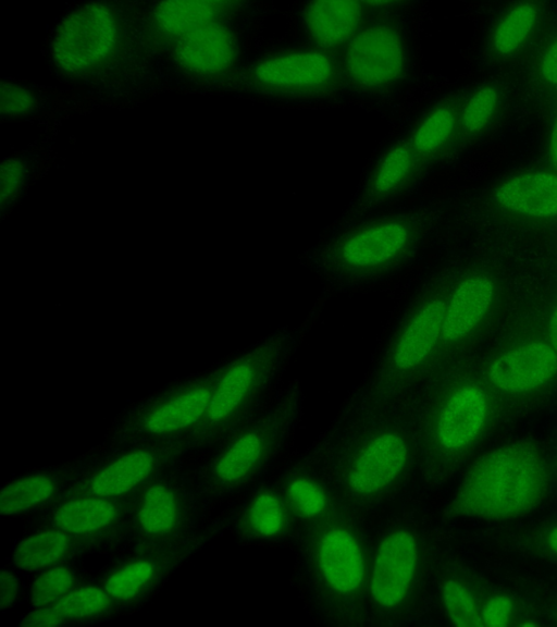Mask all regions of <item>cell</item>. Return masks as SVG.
I'll list each match as a JSON object with an SVG mask.
<instances>
[{
    "instance_id": "cell-1",
    "label": "cell",
    "mask_w": 557,
    "mask_h": 627,
    "mask_svg": "<svg viewBox=\"0 0 557 627\" xmlns=\"http://www.w3.org/2000/svg\"><path fill=\"white\" fill-rule=\"evenodd\" d=\"M305 454L344 507L374 522L418 475L410 398L368 416L335 419Z\"/></svg>"
},
{
    "instance_id": "cell-2",
    "label": "cell",
    "mask_w": 557,
    "mask_h": 627,
    "mask_svg": "<svg viewBox=\"0 0 557 627\" xmlns=\"http://www.w3.org/2000/svg\"><path fill=\"white\" fill-rule=\"evenodd\" d=\"M372 524L338 501L302 522L293 541L292 586L318 624L366 627Z\"/></svg>"
},
{
    "instance_id": "cell-3",
    "label": "cell",
    "mask_w": 557,
    "mask_h": 627,
    "mask_svg": "<svg viewBox=\"0 0 557 627\" xmlns=\"http://www.w3.org/2000/svg\"><path fill=\"white\" fill-rule=\"evenodd\" d=\"M372 524L367 587L370 627L401 626L423 615L438 554L432 530L413 511Z\"/></svg>"
},
{
    "instance_id": "cell-4",
    "label": "cell",
    "mask_w": 557,
    "mask_h": 627,
    "mask_svg": "<svg viewBox=\"0 0 557 627\" xmlns=\"http://www.w3.org/2000/svg\"><path fill=\"white\" fill-rule=\"evenodd\" d=\"M418 443L420 485L436 490L469 462L490 423L492 405L473 380L426 379L409 397Z\"/></svg>"
},
{
    "instance_id": "cell-5",
    "label": "cell",
    "mask_w": 557,
    "mask_h": 627,
    "mask_svg": "<svg viewBox=\"0 0 557 627\" xmlns=\"http://www.w3.org/2000/svg\"><path fill=\"white\" fill-rule=\"evenodd\" d=\"M450 294L437 286L417 292L379 359L346 397L336 420L387 409L409 398L423 384L440 345Z\"/></svg>"
},
{
    "instance_id": "cell-6",
    "label": "cell",
    "mask_w": 557,
    "mask_h": 627,
    "mask_svg": "<svg viewBox=\"0 0 557 627\" xmlns=\"http://www.w3.org/2000/svg\"><path fill=\"white\" fill-rule=\"evenodd\" d=\"M557 483L549 453L513 441L478 456L443 511L445 520H515L534 512Z\"/></svg>"
},
{
    "instance_id": "cell-7",
    "label": "cell",
    "mask_w": 557,
    "mask_h": 627,
    "mask_svg": "<svg viewBox=\"0 0 557 627\" xmlns=\"http://www.w3.org/2000/svg\"><path fill=\"white\" fill-rule=\"evenodd\" d=\"M429 226V217L418 209L372 218L334 235L305 261L330 290L359 288L410 265Z\"/></svg>"
},
{
    "instance_id": "cell-8",
    "label": "cell",
    "mask_w": 557,
    "mask_h": 627,
    "mask_svg": "<svg viewBox=\"0 0 557 627\" xmlns=\"http://www.w3.org/2000/svg\"><path fill=\"white\" fill-rule=\"evenodd\" d=\"M304 409L300 381L280 385L257 414L233 430L210 466L209 488L219 494L231 493L271 470L292 447Z\"/></svg>"
},
{
    "instance_id": "cell-9",
    "label": "cell",
    "mask_w": 557,
    "mask_h": 627,
    "mask_svg": "<svg viewBox=\"0 0 557 627\" xmlns=\"http://www.w3.org/2000/svg\"><path fill=\"white\" fill-rule=\"evenodd\" d=\"M299 330L283 328L219 370L208 410L190 434L213 440L257 414L278 389Z\"/></svg>"
},
{
    "instance_id": "cell-10",
    "label": "cell",
    "mask_w": 557,
    "mask_h": 627,
    "mask_svg": "<svg viewBox=\"0 0 557 627\" xmlns=\"http://www.w3.org/2000/svg\"><path fill=\"white\" fill-rule=\"evenodd\" d=\"M244 79L249 90L272 99H325L347 88L341 61L317 48L267 57Z\"/></svg>"
},
{
    "instance_id": "cell-11",
    "label": "cell",
    "mask_w": 557,
    "mask_h": 627,
    "mask_svg": "<svg viewBox=\"0 0 557 627\" xmlns=\"http://www.w3.org/2000/svg\"><path fill=\"white\" fill-rule=\"evenodd\" d=\"M341 64L347 87L368 94L392 89L409 70L403 30L392 22L362 26L345 47Z\"/></svg>"
},
{
    "instance_id": "cell-12",
    "label": "cell",
    "mask_w": 557,
    "mask_h": 627,
    "mask_svg": "<svg viewBox=\"0 0 557 627\" xmlns=\"http://www.w3.org/2000/svg\"><path fill=\"white\" fill-rule=\"evenodd\" d=\"M115 41L113 15L99 4H89L61 23L53 41V56L60 67L77 73L104 60Z\"/></svg>"
},
{
    "instance_id": "cell-13",
    "label": "cell",
    "mask_w": 557,
    "mask_h": 627,
    "mask_svg": "<svg viewBox=\"0 0 557 627\" xmlns=\"http://www.w3.org/2000/svg\"><path fill=\"white\" fill-rule=\"evenodd\" d=\"M425 170L409 136L399 138L379 158L349 214H366L401 198L418 184Z\"/></svg>"
},
{
    "instance_id": "cell-14",
    "label": "cell",
    "mask_w": 557,
    "mask_h": 627,
    "mask_svg": "<svg viewBox=\"0 0 557 627\" xmlns=\"http://www.w3.org/2000/svg\"><path fill=\"white\" fill-rule=\"evenodd\" d=\"M218 373L175 390L154 402L138 417L132 435L160 439L190 434L208 410Z\"/></svg>"
},
{
    "instance_id": "cell-15",
    "label": "cell",
    "mask_w": 557,
    "mask_h": 627,
    "mask_svg": "<svg viewBox=\"0 0 557 627\" xmlns=\"http://www.w3.org/2000/svg\"><path fill=\"white\" fill-rule=\"evenodd\" d=\"M298 527L274 478L250 494L236 520L238 537L259 544H292Z\"/></svg>"
},
{
    "instance_id": "cell-16",
    "label": "cell",
    "mask_w": 557,
    "mask_h": 627,
    "mask_svg": "<svg viewBox=\"0 0 557 627\" xmlns=\"http://www.w3.org/2000/svg\"><path fill=\"white\" fill-rule=\"evenodd\" d=\"M432 586L442 614L450 625L481 627V604L487 585L470 567L438 551Z\"/></svg>"
},
{
    "instance_id": "cell-17",
    "label": "cell",
    "mask_w": 557,
    "mask_h": 627,
    "mask_svg": "<svg viewBox=\"0 0 557 627\" xmlns=\"http://www.w3.org/2000/svg\"><path fill=\"white\" fill-rule=\"evenodd\" d=\"M557 373V354L544 342H531L496 357L487 368L490 383L508 395L531 394Z\"/></svg>"
},
{
    "instance_id": "cell-18",
    "label": "cell",
    "mask_w": 557,
    "mask_h": 627,
    "mask_svg": "<svg viewBox=\"0 0 557 627\" xmlns=\"http://www.w3.org/2000/svg\"><path fill=\"white\" fill-rule=\"evenodd\" d=\"M165 448H137L104 465L71 489L65 499L92 495L114 499L147 481L172 455Z\"/></svg>"
},
{
    "instance_id": "cell-19",
    "label": "cell",
    "mask_w": 557,
    "mask_h": 627,
    "mask_svg": "<svg viewBox=\"0 0 557 627\" xmlns=\"http://www.w3.org/2000/svg\"><path fill=\"white\" fill-rule=\"evenodd\" d=\"M274 479L299 525L324 516L337 503L305 452L292 458Z\"/></svg>"
},
{
    "instance_id": "cell-20",
    "label": "cell",
    "mask_w": 557,
    "mask_h": 627,
    "mask_svg": "<svg viewBox=\"0 0 557 627\" xmlns=\"http://www.w3.org/2000/svg\"><path fill=\"white\" fill-rule=\"evenodd\" d=\"M364 3L351 0L313 1L302 10V25L317 49L344 48L362 27Z\"/></svg>"
},
{
    "instance_id": "cell-21",
    "label": "cell",
    "mask_w": 557,
    "mask_h": 627,
    "mask_svg": "<svg viewBox=\"0 0 557 627\" xmlns=\"http://www.w3.org/2000/svg\"><path fill=\"white\" fill-rule=\"evenodd\" d=\"M493 295L494 285L485 275H471L459 282L447 302L436 354L471 333L488 310Z\"/></svg>"
},
{
    "instance_id": "cell-22",
    "label": "cell",
    "mask_w": 557,
    "mask_h": 627,
    "mask_svg": "<svg viewBox=\"0 0 557 627\" xmlns=\"http://www.w3.org/2000/svg\"><path fill=\"white\" fill-rule=\"evenodd\" d=\"M176 53L189 70L216 74L228 70L236 58V44L227 27L212 22L182 36Z\"/></svg>"
},
{
    "instance_id": "cell-23",
    "label": "cell",
    "mask_w": 557,
    "mask_h": 627,
    "mask_svg": "<svg viewBox=\"0 0 557 627\" xmlns=\"http://www.w3.org/2000/svg\"><path fill=\"white\" fill-rule=\"evenodd\" d=\"M504 208L532 218L557 216V175L532 172L515 176L495 193Z\"/></svg>"
},
{
    "instance_id": "cell-24",
    "label": "cell",
    "mask_w": 557,
    "mask_h": 627,
    "mask_svg": "<svg viewBox=\"0 0 557 627\" xmlns=\"http://www.w3.org/2000/svg\"><path fill=\"white\" fill-rule=\"evenodd\" d=\"M460 114L455 100L441 101L425 112L408 134L426 168L438 160L451 144L460 127Z\"/></svg>"
},
{
    "instance_id": "cell-25",
    "label": "cell",
    "mask_w": 557,
    "mask_h": 627,
    "mask_svg": "<svg viewBox=\"0 0 557 627\" xmlns=\"http://www.w3.org/2000/svg\"><path fill=\"white\" fill-rule=\"evenodd\" d=\"M120 517V506L113 499L78 495L65 499L54 511L52 521L74 537H86L109 529Z\"/></svg>"
},
{
    "instance_id": "cell-26",
    "label": "cell",
    "mask_w": 557,
    "mask_h": 627,
    "mask_svg": "<svg viewBox=\"0 0 557 627\" xmlns=\"http://www.w3.org/2000/svg\"><path fill=\"white\" fill-rule=\"evenodd\" d=\"M135 522L149 539H164L177 532L183 522V505L176 491L162 482L149 485L141 494Z\"/></svg>"
},
{
    "instance_id": "cell-27",
    "label": "cell",
    "mask_w": 557,
    "mask_h": 627,
    "mask_svg": "<svg viewBox=\"0 0 557 627\" xmlns=\"http://www.w3.org/2000/svg\"><path fill=\"white\" fill-rule=\"evenodd\" d=\"M172 556L144 555L135 557L116 569L106 579L103 589L117 602L135 601L149 592L166 574Z\"/></svg>"
},
{
    "instance_id": "cell-28",
    "label": "cell",
    "mask_w": 557,
    "mask_h": 627,
    "mask_svg": "<svg viewBox=\"0 0 557 627\" xmlns=\"http://www.w3.org/2000/svg\"><path fill=\"white\" fill-rule=\"evenodd\" d=\"M74 540V536L57 528L37 532L16 546L14 564L28 571L47 569L70 554Z\"/></svg>"
},
{
    "instance_id": "cell-29",
    "label": "cell",
    "mask_w": 557,
    "mask_h": 627,
    "mask_svg": "<svg viewBox=\"0 0 557 627\" xmlns=\"http://www.w3.org/2000/svg\"><path fill=\"white\" fill-rule=\"evenodd\" d=\"M502 541L522 556L557 566V516L511 529Z\"/></svg>"
},
{
    "instance_id": "cell-30",
    "label": "cell",
    "mask_w": 557,
    "mask_h": 627,
    "mask_svg": "<svg viewBox=\"0 0 557 627\" xmlns=\"http://www.w3.org/2000/svg\"><path fill=\"white\" fill-rule=\"evenodd\" d=\"M58 479L50 474H35L7 484L1 492V514L16 515L46 503L58 490Z\"/></svg>"
},
{
    "instance_id": "cell-31",
    "label": "cell",
    "mask_w": 557,
    "mask_h": 627,
    "mask_svg": "<svg viewBox=\"0 0 557 627\" xmlns=\"http://www.w3.org/2000/svg\"><path fill=\"white\" fill-rule=\"evenodd\" d=\"M224 4L212 1H168L158 7L156 16L164 29L184 36L212 23Z\"/></svg>"
},
{
    "instance_id": "cell-32",
    "label": "cell",
    "mask_w": 557,
    "mask_h": 627,
    "mask_svg": "<svg viewBox=\"0 0 557 627\" xmlns=\"http://www.w3.org/2000/svg\"><path fill=\"white\" fill-rule=\"evenodd\" d=\"M536 618L531 617L513 593L504 589L486 586L480 612L481 627L536 626Z\"/></svg>"
},
{
    "instance_id": "cell-33",
    "label": "cell",
    "mask_w": 557,
    "mask_h": 627,
    "mask_svg": "<svg viewBox=\"0 0 557 627\" xmlns=\"http://www.w3.org/2000/svg\"><path fill=\"white\" fill-rule=\"evenodd\" d=\"M537 8L533 3H520L511 9L498 23L492 46L495 52L507 56L516 51L533 29Z\"/></svg>"
},
{
    "instance_id": "cell-34",
    "label": "cell",
    "mask_w": 557,
    "mask_h": 627,
    "mask_svg": "<svg viewBox=\"0 0 557 627\" xmlns=\"http://www.w3.org/2000/svg\"><path fill=\"white\" fill-rule=\"evenodd\" d=\"M113 601L104 589L86 586L73 589L49 606L64 622L102 614L112 607Z\"/></svg>"
},
{
    "instance_id": "cell-35",
    "label": "cell",
    "mask_w": 557,
    "mask_h": 627,
    "mask_svg": "<svg viewBox=\"0 0 557 627\" xmlns=\"http://www.w3.org/2000/svg\"><path fill=\"white\" fill-rule=\"evenodd\" d=\"M75 587V577L65 566H55L44 571L33 583L30 601L34 607L49 606Z\"/></svg>"
},
{
    "instance_id": "cell-36",
    "label": "cell",
    "mask_w": 557,
    "mask_h": 627,
    "mask_svg": "<svg viewBox=\"0 0 557 627\" xmlns=\"http://www.w3.org/2000/svg\"><path fill=\"white\" fill-rule=\"evenodd\" d=\"M498 103V94L492 87L479 89L465 104L460 114V128L463 134H474L483 130L492 119Z\"/></svg>"
},
{
    "instance_id": "cell-37",
    "label": "cell",
    "mask_w": 557,
    "mask_h": 627,
    "mask_svg": "<svg viewBox=\"0 0 557 627\" xmlns=\"http://www.w3.org/2000/svg\"><path fill=\"white\" fill-rule=\"evenodd\" d=\"M33 107L30 95L23 88L2 84L1 113L2 115H20L27 113Z\"/></svg>"
},
{
    "instance_id": "cell-38",
    "label": "cell",
    "mask_w": 557,
    "mask_h": 627,
    "mask_svg": "<svg viewBox=\"0 0 557 627\" xmlns=\"http://www.w3.org/2000/svg\"><path fill=\"white\" fill-rule=\"evenodd\" d=\"M25 167L18 160H8L2 164L1 201L9 200L23 184Z\"/></svg>"
},
{
    "instance_id": "cell-39",
    "label": "cell",
    "mask_w": 557,
    "mask_h": 627,
    "mask_svg": "<svg viewBox=\"0 0 557 627\" xmlns=\"http://www.w3.org/2000/svg\"><path fill=\"white\" fill-rule=\"evenodd\" d=\"M62 619L53 612L50 606L38 607L25 616L21 626L27 627H51L61 625Z\"/></svg>"
},
{
    "instance_id": "cell-40",
    "label": "cell",
    "mask_w": 557,
    "mask_h": 627,
    "mask_svg": "<svg viewBox=\"0 0 557 627\" xmlns=\"http://www.w3.org/2000/svg\"><path fill=\"white\" fill-rule=\"evenodd\" d=\"M541 74L550 85H557V39L547 49L541 64Z\"/></svg>"
},
{
    "instance_id": "cell-41",
    "label": "cell",
    "mask_w": 557,
    "mask_h": 627,
    "mask_svg": "<svg viewBox=\"0 0 557 627\" xmlns=\"http://www.w3.org/2000/svg\"><path fill=\"white\" fill-rule=\"evenodd\" d=\"M18 592V581L9 571L3 570L1 574V601L0 606L2 610L11 606L15 601Z\"/></svg>"
},
{
    "instance_id": "cell-42",
    "label": "cell",
    "mask_w": 557,
    "mask_h": 627,
    "mask_svg": "<svg viewBox=\"0 0 557 627\" xmlns=\"http://www.w3.org/2000/svg\"><path fill=\"white\" fill-rule=\"evenodd\" d=\"M540 608L543 617L547 618L550 624L557 625V595L542 600Z\"/></svg>"
},
{
    "instance_id": "cell-43",
    "label": "cell",
    "mask_w": 557,
    "mask_h": 627,
    "mask_svg": "<svg viewBox=\"0 0 557 627\" xmlns=\"http://www.w3.org/2000/svg\"><path fill=\"white\" fill-rule=\"evenodd\" d=\"M547 333L549 339V344L557 354V307L550 316L547 325Z\"/></svg>"
},
{
    "instance_id": "cell-44",
    "label": "cell",
    "mask_w": 557,
    "mask_h": 627,
    "mask_svg": "<svg viewBox=\"0 0 557 627\" xmlns=\"http://www.w3.org/2000/svg\"><path fill=\"white\" fill-rule=\"evenodd\" d=\"M549 153L554 165L557 168V120L554 123L550 139H549Z\"/></svg>"
},
{
    "instance_id": "cell-45",
    "label": "cell",
    "mask_w": 557,
    "mask_h": 627,
    "mask_svg": "<svg viewBox=\"0 0 557 627\" xmlns=\"http://www.w3.org/2000/svg\"><path fill=\"white\" fill-rule=\"evenodd\" d=\"M553 462V466L555 469L556 481H557V453H549Z\"/></svg>"
}]
</instances>
